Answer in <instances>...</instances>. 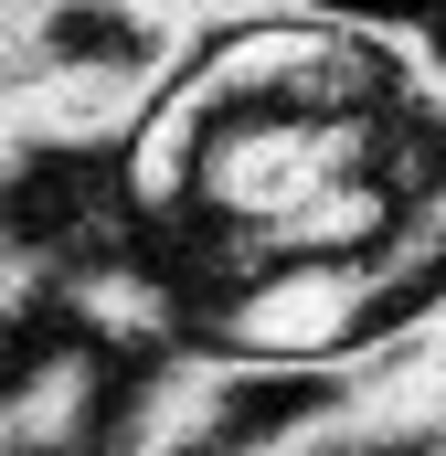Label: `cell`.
I'll return each instance as SVG.
<instances>
[{
    "label": "cell",
    "mask_w": 446,
    "mask_h": 456,
    "mask_svg": "<svg viewBox=\"0 0 446 456\" xmlns=\"http://www.w3.org/2000/svg\"><path fill=\"white\" fill-rule=\"evenodd\" d=\"M202 53V11L192 0H11V86L32 75H75L117 96H170Z\"/></svg>",
    "instance_id": "obj_1"
}]
</instances>
